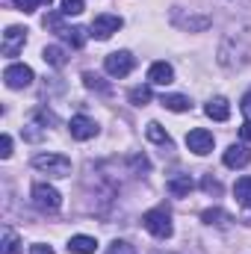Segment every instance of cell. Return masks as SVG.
<instances>
[{"label": "cell", "instance_id": "1", "mask_svg": "<svg viewBox=\"0 0 251 254\" xmlns=\"http://www.w3.org/2000/svg\"><path fill=\"white\" fill-rule=\"evenodd\" d=\"M216 60H219V65L225 71H240V68H246V63H249V45L240 42V39L225 36L222 45H219V57Z\"/></svg>", "mask_w": 251, "mask_h": 254}, {"label": "cell", "instance_id": "2", "mask_svg": "<svg viewBox=\"0 0 251 254\" xmlns=\"http://www.w3.org/2000/svg\"><path fill=\"white\" fill-rule=\"evenodd\" d=\"M169 18H172V24H175L178 30H184V33H204V30L213 27V18H210V15L192 12V9H184V6H175Z\"/></svg>", "mask_w": 251, "mask_h": 254}, {"label": "cell", "instance_id": "3", "mask_svg": "<svg viewBox=\"0 0 251 254\" xmlns=\"http://www.w3.org/2000/svg\"><path fill=\"white\" fill-rule=\"evenodd\" d=\"M142 225H145V231H148L151 237H157V240H169V237L175 234V225H172V216H169L166 207L148 210V213L142 216Z\"/></svg>", "mask_w": 251, "mask_h": 254}, {"label": "cell", "instance_id": "4", "mask_svg": "<svg viewBox=\"0 0 251 254\" xmlns=\"http://www.w3.org/2000/svg\"><path fill=\"white\" fill-rule=\"evenodd\" d=\"M33 169H39L48 178H68L71 175V160L63 157V154H36Z\"/></svg>", "mask_w": 251, "mask_h": 254}, {"label": "cell", "instance_id": "5", "mask_svg": "<svg viewBox=\"0 0 251 254\" xmlns=\"http://www.w3.org/2000/svg\"><path fill=\"white\" fill-rule=\"evenodd\" d=\"M122 24H125V21H122L119 15H110V12H107V15H98V18L92 21V27H89V36L98 39V42H107V39H113V36L122 30Z\"/></svg>", "mask_w": 251, "mask_h": 254}, {"label": "cell", "instance_id": "6", "mask_svg": "<svg viewBox=\"0 0 251 254\" xmlns=\"http://www.w3.org/2000/svg\"><path fill=\"white\" fill-rule=\"evenodd\" d=\"M33 204L39 210H45V213H54V210L63 207V195L57 192V187H51V184H36L33 187Z\"/></svg>", "mask_w": 251, "mask_h": 254}, {"label": "cell", "instance_id": "7", "mask_svg": "<svg viewBox=\"0 0 251 254\" xmlns=\"http://www.w3.org/2000/svg\"><path fill=\"white\" fill-rule=\"evenodd\" d=\"M133 65H136V60H133L130 51H116V54H110V57L104 60V71H107L110 77L122 80V77H127V74L133 71Z\"/></svg>", "mask_w": 251, "mask_h": 254}, {"label": "cell", "instance_id": "8", "mask_svg": "<svg viewBox=\"0 0 251 254\" xmlns=\"http://www.w3.org/2000/svg\"><path fill=\"white\" fill-rule=\"evenodd\" d=\"M3 80H6V86H9V89H27V86L36 80V74H33V68H30V65L12 63V65H6Z\"/></svg>", "mask_w": 251, "mask_h": 254}, {"label": "cell", "instance_id": "9", "mask_svg": "<svg viewBox=\"0 0 251 254\" xmlns=\"http://www.w3.org/2000/svg\"><path fill=\"white\" fill-rule=\"evenodd\" d=\"M213 133L210 130H204V127H195V130H189L187 133V148L192 154H198V157H207L210 151H213Z\"/></svg>", "mask_w": 251, "mask_h": 254}, {"label": "cell", "instance_id": "10", "mask_svg": "<svg viewBox=\"0 0 251 254\" xmlns=\"http://www.w3.org/2000/svg\"><path fill=\"white\" fill-rule=\"evenodd\" d=\"M24 45H27V30H24V27H6L3 45H0L3 57H18V54L24 51Z\"/></svg>", "mask_w": 251, "mask_h": 254}, {"label": "cell", "instance_id": "11", "mask_svg": "<svg viewBox=\"0 0 251 254\" xmlns=\"http://www.w3.org/2000/svg\"><path fill=\"white\" fill-rule=\"evenodd\" d=\"M225 166L228 169H246L251 163V151L246 142H234V145H228V151H225Z\"/></svg>", "mask_w": 251, "mask_h": 254}, {"label": "cell", "instance_id": "12", "mask_svg": "<svg viewBox=\"0 0 251 254\" xmlns=\"http://www.w3.org/2000/svg\"><path fill=\"white\" fill-rule=\"evenodd\" d=\"M68 130H71V136H74L77 142H86V139H95V136H98V125H95V119H89V116H74V119L68 122Z\"/></svg>", "mask_w": 251, "mask_h": 254}, {"label": "cell", "instance_id": "13", "mask_svg": "<svg viewBox=\"0 0 251 254\" xmlns=\"http://www.w3.org/2000/svg\"><path fill=\"white\" fill-rule=\"evenodd\" d=\"M148 83H154V86H169V83H175V68L169 63H154L148 68Z\"/></svg>", "mask_w": 251, "mask_h": 254}, {"label": "cell", "instance_id": "14", "mask_svg": "<svg viewBox=\"0 0 251 254\" xmlns=\"http://www.w3.org/2000/svg\"><path fill=\"white\" fill-rule=\"evenodd\" d=\"M192 187H195V184H192V178H189V175H184V172L172 175V178H169V184H166V190L172 192L175 198H187L189 192H192Z\"/></svg>", "mask_w": 251, "mask_h": 254}, {"label": "cell", "instance_id": "15", "mask_svg": "<svg viewBox=\"0 0 251 254\" xmlns=\"http://www.w3.org/2000/svg\"><path fill=\"white\" fill-rule=\"evenodd\" d=\"M204 113H207L213 122H228V119H231V104H228L225 98H210L207 107H204Z\"/></svg>", "mask_w": 251, "mask_h": 254}, {"label": "cell", "instance_id": "16", "mask_svg": "<svg viewBox=\"0 0 251 254\" xmlns=\"http://www.w3.org/2000/svg\"><path fill=\"white\" fill-rule=\"evenodd\" d=\"M98 249V240L95 237H86V234H77L68 240V252L71 254H95Z\"/></svg>", "mask_w": 251, "mask_h": 254}, {"label": "cell", "instance_id": "17", "mask_svg": "<svg viewBox=\"0 0 251 254\" xmlns=\"http://www.w3.org/2000/svg\"><path fill=\"white\" fill-rule=\"evenodd\" d=\"M42 60L48 65H54V68H63V65L68 63V54H65V48H60V45H48V48L42 51Z\"/></svg>", "mask_w": 251, "mask_h": 254}, {"label": "cell", "instance_id": "18", "mask_svg": "<svg viewBox=\"0 0 251 254\" xmlns=\"http://www.w3.org/2000/svg\"><path fill=\"white\" fill-rule=\"evenodd\" d=\"M86 36H89V33H86L83 27H65L63 33H60V39L68 42L71 48H83V45H86Z\"/></svg>", "mask_w": 251, "mask_h": 254}, {"label": "cell", "instance_id": "19", "mask_svg": "<svg viewBox=\"0 0 251 254\" xmlns=\"http://www.w3.org/2000/svg\"><path fill=\"white\" fill-rule=\"evenodd\" d=\"M234 195H237V201H240L243 207H249L251 210V175L240 178V181L234 184Z\"/></svg>", "mask_w": 251, "mask_h": 254}, {"label": "cell", "instance_id": "20", "mask_svg": "<svg viewBox=\"0 0 251 254\" xmlns=\"http://www.w3.org/2000/svg\"><path fill=\"white\" fill-rule=\"evenodd\" d=\"M160 104H163L166 110H172V113H187L189 107H192L189 98H184V95H163Z\"/></svg>", "mask_w": 251, "mask_h": 254}, {"label": "cell", "instance_id": "21", "mask_svg": "<svg viewBox=\"0 0 251 254\" xmlns=\"http://www.w3.org/2000/svg\"><path fill=\"white\" fill-rule=\"evenodd\" d=\"M3 254H21V237L12 231V228H3V246H0Z\"/></svg>", "mask_w": 251, "mask_h": 254}, {"label": "cell", "instance_id": "22", "mask_svg": "<svg viewBox=\"0 0 251 254\" xmlns=\"http://www.w3.org/2000/svg\"><path fill=\"white\" fill-rule=\"evenodd\" d=\"M145 136H148L151 142H157V145H172V139H169V133H166L163 127L157 125V122H151V125L145 127Z\"/></svg>", "mask_w": 251, "mask_h": 254}, {"label": "cell", "instance_id": "23", "mask_svg": "<svg viewBox=\"0 0 251 254\" xmlns=\"http://www.w3.org/2000/svg\"><path fill=\"white\" fill-rule=\"evenodd\" d=\"M127 98L133 107H145V104H151V86H136V89H130Z\"/></svg>", "mask_w": 251, "mask_h": 254}, {"label": "cell", "instance_id": "24", "mask_svg": "<svg viewBox=\"0 0 251 254\" xmlns=\"http://www.w3.org/2000/svg\"><path fill=\"white\" fill-rule=\"evenodd\" d=\"M201 219H204L207 225H228V222H231V213H225V210L213 207V210H204V213H201Z\"/></svg>", "mask_w": 251, "mask_h": 254}, {"label": "cell", "instance_id": "25", "mask_svg": "<svg viewBox=\"0 0 251 254\" xmlns=\"http://www.w3.org/2000/svg\"><path fill=\"white\" fill-rule=\"evenodd\" d=\"M83 83H86V89H98V92H107V89H110V86H107L98 74H92V71L83 74Z\"/></svg>", "mask_w": 251, "mask_h": 254}, {"label": "cell", "instance_id": "26", "mask_svg": "<svg viewBox=\"0 0 251 254\" xmlns=\"http://www.w3.org/2000/svg\"><path fill=\"white\" fill-rule=\"evenodd\" d=\"M86 9V0H63V15H80Z\"/></svg>", "mask_w": 251, "mask_h": 254}, {"label": "cell", "instance_id": "27", "mask_svg": "<svg viewBox=\"0 0 251 254\" xmlns=\"http://www.w3.org/2000/svg\"><path fill=\"white\" fill-rule=\"evenodd\" d=\"M107 254H136V249L130 243H125V240H116V243H110Z\"/></svg>", "mask_w": 251, "mask_h": 254}, {"label": "cell", "instance_id": "28", "mask_svg": "<svg viewBox=\"0 0 251 254\" xmlns=\"http://www.w3.org/2000/svg\"><path fill=\"white\" fill-rule=\"evenodd\" d=\"M0 157H3V160L12 157V136H9V133H3V139H0Z\"/></svg>", "mask_w": 251, "mask_h": 254}, {"label": "cell", "instance_id": "29", "mask_svg": "<svg viewBox=\"0 0 251 254\" xmlns=\"http://www.w3.org/2000/svg\"><path fill=\"white\" fill-rule=\"evenodd\" d=\"M39 6H42L39 0H15V9H21V12H27V15H30V12H36Z\"/></svg>", "mask_w": 251, "mask_h": 254}, {"label": "cell", "instance_id": "30", "mask_svg": "<svg viewBox=\"0 0 251 254\" xmlns=\"http://www.w3.org/2000/svg\"><path fill=\"white\" fill-rule=\"evenodd\" d=\"M201 187H204V192H213V195H219V192H222V184H219V181H213V178H204V181H201Z\"/></svg>", "mask_w": 251, "mask_h": 254}, {"label": "cell", "instance_id": "31", "mask_svg": "<svg viewBox=\"0 0 251 254\" xmlns=\"http://www.w3.org/2000/svg\"><path fill=\"white\" fill-rule=\"evenodd\" d=\"M36 119H39V122H45V125H57V116H54V113H48V110H39V113H36Z\"/></svg>", "mask_w": 251, "mask_h": 254}, {"label": "cell", "instance_id": "32", "mask_svg": "<svg viewBox=\"0 0 251 254\" xmlns=\"http://www.w3.org/2000/svg\"><path fill=\"white\" fill-rule=\"evenodd\" d=\"M240 110H243V113L251 119V92H246V95H243V101H240Z\"/></svg>", "mask_w": 251, "mask_h": 254}, {"label": "cell", "instance_id": "33", "mask_svg": "<svg viewBox=\"0 0 251 254\" xmlns=\"http://www.w3.org/2000/svg\"><path fill=\"white\" fill-rule=\"evenodd\" d=\"M30 254H57L51 246H45V243H36L33 249H30Z\"/></svg>", "mask_w": 251, "mask_h": 254}, {"label": "cell", "instance_id": "34", "mask_svg": "<svg viewBox=\"0 0 251 254\" xmlns=\"http://www.w3.org/2000/svg\"><path fill=\"white\" fill-rule=\"evenodd\" d=\"M240 136H243L246 142H251V119H249V122H246L243 127H240Z\"/></svg>", "mask_w": 251, "mask_h": 254}, {"label": "cell", "instance_id": "35", "mask_svg": "<svg viewBox=\"0 0 251 254\" xmlns=\"http://www.w3.org/2000/svg\"><path fill=\"white\" fill-rule=\"evenodd\" d=\"M39 3H48V6H51V3H54V0H39Z\"/></svg>", "mask_w": 251, "mask_h": 254}]
</instances>
